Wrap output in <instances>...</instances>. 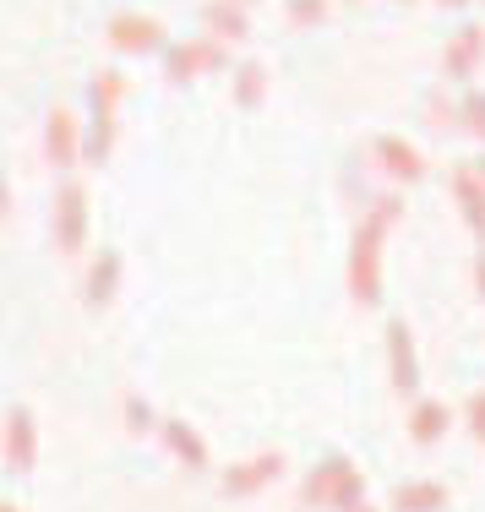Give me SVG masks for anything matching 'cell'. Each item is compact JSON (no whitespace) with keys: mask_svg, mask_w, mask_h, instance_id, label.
I'll use <instances>...</instances> for the list:
<instances>
[{"mask_svg":"<svg viewBox=\"0 0 485 512\" xmlns=\"http://www.w3.org/2000/svg\"><path fill=\"white\" fill-rule=\"evenodd\" d=\"M0 512H17V507H6V502H0Z\"/></svg>","mask_w":485,"mask_h":512,"instance_id":"obj_29","label":"cell"},{"mask_svg":"<svg viewBox=\"0 0 485 512\" xmlns=\"http://www.w3.org/2000/svg\"><path fill=\"white\" fill-rule=\"evenodd\" d=\"M475 175H480V180H485V153H480V158H475Z\"/></svg>","mask_w":485,"mask_h":512,"instance_id":"obj_28","label":"cell"},{"mask_svg":"<svg viewBox=\"0 0 485 512\" xmlns=\"http://www.w3.org/2000/svg\"><path fill=\"white\" fill-rule=\"evenodd\" d=\"M164 447L186 463V469H208V442H202L186 420H164Z\"/></svg>","mask_w":485,"mask_h":512,"instance_id":"obj_16","label":"cell"},{"mask_svg":"<svg viewBox=\"0 0 485 512\" xmlns=\"http://www.w3.org/2000/svg\"><path fill=\"white\" fill-rule=\"evenodd\" d=\"M387 371H393V387L404 398L420 393V360H415V333H409V322H387Z\"/></svg>","mask_w":485,"mask_h":512,"instance_id":"obj_6","label":"cell"},{"mask_svg":"<svg viewBox=\"0 0 485 512\" xmlns=\"http://www.w3.org/2000/svg\"><path fill=\"white\" fill-rule=\"evenodd\" d=\"M398 6H415V0H398Z\"/></svg>","mask_w":485,"mask_h":512,"instance_id":"obj_30","label":"cell"},{"mask_svg":"<svg viewBox=\"0 0 485 512\" xmlns=\"http://www.w3.org/2000/svg\"><path fill=\"white\" fill-rule=\"evenodd\" d=\"M453 202H458V213H464L469 235H475L480 251H485V180L475 175V164L453 169Z\"/></svg>","mask_w":485,"mask_h":512,"instance_id":"obj_9","label":"cell"},{"mask_svg":"<svg viewBox=\"0 0 485 512\" xmlns=\"http://www.w3.org/2000/svg\"><path fill=\"white\" fill-rule=\"evenodd\" d=\"M235 6H251V0H235Z\"/></svg>","mask_w":485,"mask_h":512,"instance_id":"obj_31","label":"cell"},{"mask_svg":"<svg viewBox=\"0 0 485 512\" xmlns=\"http://www.w3.org/2000/svg\"><path fill=\"white\" fill-rule=\"evenodd\" d=\"M126 425L131 431H153V409L142 398H126Z\"/></svg>","mask_w":485,"mask_h":512,"instance_id":"obj_24","label":"cell"},{"mask_svg":"<svg viewBox=\"0 0 485 512\" xmlns=\"http://www.w3.org/2000/svg\"><path fill=\"white\" fill-rule=\"evenodd\" d=\"M82 240H88V191H82V180H60V191H55V246L82 251Z\"/></svg>","mask_w":485,"mask_h":512,"instance_id":"obj_4","label":"cell"},{"mask_svg":"<svg viewBox=\"0 0 485 512\" xmlns=\"http://www.w3.org/2000/svg\"><path fill=\"white\" fill-rule=\"evenodd\" d=\"M306 507H338V512H360V496H366V480H360L355 463L344 458H327L322 469H311L306 480Z\"/></svg>","mask_w":485,"mask_h":512,"instance_id":"obj_2","label":"cell"},{"mask_svg":"<svg viewBox=\"0 0 485 512\" xmlns=\"http://www.w3.org/2000/svg\"><path fill=\"white\" fill-rule=\"evenodd\" d=\"M442 507H447L442 480H409L393 491V512H442Z\"/></svg>","mask_w":485,"mask_h":512,"instance_id":"obj_15","label":"cell"},{"mask_svg":"<svg viewBox=\"0 0 485 512\" xmlns=\"http://www.w3.org/2000/svg\"><path fill=\"white\" fill-rule=\"evenodd\" d=\"M360 512H371V507H360Z\"/></svg>","mask_w":485,"mask_h":512,"instance_id":"obj_32","label":"cell"},{"mask_svg":"<svg viewBox=\"0 0 485 512\" xmlns=\"http://www.w3.org/2000/svg\"><path fill=\"white\" fill-rule=\"evenodd\" d=\"M447 425H453V414H447V404H436V398H426V404H415V414H409V436H415L420 447L442 442Z\"/></svg>","mask_w":485,"mask_h":512,"instance_id":"obj_17","label":"cell"},{"mask_svg":"<svg viewBox=\"0 0 485 512\" xmlns=\"http://www.w3.org/2000/svg\"><path fill=\"white\" fill-rule=\"evenodd\" d=\"M33 453H39V442H33V414L11 409L6 414V463L11 469H33Z\"/></svg>","mask_w":485,"mask_h":512,"instance_id":"obj_14","label":"cell"},{"mask_svg":"<svg viewBox=\"0 0 485 512\" xmlns=\"http://www.w3.org/2000/svg\"><path fill=\"white\" fill-rule=\"evenodd\" d=\"M115 284H120V256L115 251H99L88 267V278H82V300H88L93 311H104L109 300H115Z\"/></svg>","mask_w":485,"mask_h":512,"instance_id":"obj_13","label":"cell"},{"mask_svg":"<svg viewBox=\"0 0 485 512\" xmlns=\"http://www.w3.org/2000/svg\"><path fill=\"white\" fill-rule=\"evenodd\" d=\"M262 99H268V71H262L257 60H240V66H235V104L240 109H257Z\"/></svg>","mask_w":485,"mask_h":512,"instance_id":"obj_18","label":"cell"},{"mask_svg":"<svg viewBox=\"0 0 485 512\" xmlns=\"http://www.w3.org/2000/svg\"><path fill=\"white\" fill-rule=\"evenodd\" d=\"M475 289H480V300H485V251L475 256Z\"/></svg>","mask_w":485,"mask_h":512,"instance_id":"obj_25","label":"cell"},{"mask_svg":"<svg viewBox=\"0 0 485 512\" xmlns=\"http://www.w3.org/2000/svg\"><path fill=\"white\" fill-rule=\"evenodd\" d=\"M109 148H115V115H93L88 126H82V158H88V164H104Z\"/></svg>","mask_w":485,"mask_h":512,"instance_id":"obj_19","label":"cell"},{"mask_svg":"<svg viewBox=\"0 0 485 512\" xmlns=\"http://www.w3.org/2000/svg\"><path fill=\"white\" fill-rule=\"evenodd\" d=\"M458 131L475 137V142H485V93L480 88H469L464 104H458Z\"/></svg>","mask_w":485,"mask_h":512,"instance_id":"obj_21","label":"cell"},{"mask_svg":"<svg viewBox=\"0 0 485 512\" xmlns=\"http://www.w3.org/2000/svg\"><path fill=\"white\" fill-rule=\"evenodd\" d=\"M208 71H224V44L218 39H191V44H169L164 50V77L169 82H197Z\"/></svg>","mask_w":485,"mask_h":512,"instance_id":"obj_5","label":"cell"},{"mask_svg":"<svg viewBox=\"0 0 485 512\" xmlns=\"http://www.w3.org/2000/svg\"><path fill=\"white\" fill-rule=\"evenodd\" d=\"M202 22H208V39H218V44H246V33H251L246 6H235V0H208Z\"/></svg>","mask_w":485,"mask_h":512,"instance_id":"obj_12","label":"cell"},{"mask_svg":"<svg viewBox=\"0 0 485 512\" xmlns=\"http://www.w3.org/2000/svg\"><path fill=\"white\" fill-rule=\"evenodd\" d=\"M464 420H469V436H475V442H485V393H475L464 404Z\"/></svg>","mask_w":485,"mask_h":512,"instance_id":"obj_23","label":"cell"},{"mask_svg":"<svg viewBox=\"0 0 485 512\" xmlns=\"http://www.w3.org/2000/svg\"><path fill=\"white\" fill-rule=\"evenodd\" d=\"M480 60H485V28H458L453 39H447V50H442V77H453V82H469L480 71Z\"/></svg>","mask_w":485,"mask_h":512,"instance_id":"obj_7","label":"cell"},{"mask_svg":"<svg viewBox=\"0 0 485 512\" xmlns=\"http://www.w3.org/2000/svg\"><path fill=\"white\" fill-rule=\"evenodd\" d=\"M6 207H11V191H6V175H0V218H6Z\"/></svg>","mask_w":485,"mask_h":512,"instance_id":"obj_26","label":"cell"},{"mask_svg":"<svg viewBox=\"0 0 485 512\" xmlns=\"http://www.w3.org/2000/svg\"><path fill=\"white\" fill-rule=\"evenodd\" d=\"M284 11H289L295 28H317V22L327 17V0H284Z\"/></svg>","mask_w":485,"mask_h":512,"instance_id":"obj_22","label":"cell"},{"mask_svg":"<svg viewBox=\"0 0 485 512\" xmlns=\"http://www.w3.org/2000/svg\"><path fill=\"white\" fill-rule=\"evenodd\" d=\"M436 6H447V11H464V6H469V0H436Z\"/></svg>","mask_w":485,"mask_h":512,"instance_id":"obj_27","label":"cell"},{"mask_svg":"<svg viewBox=\"0 0 485 512\" xmlns=\"http://www.w3.org/2000/svg\"><path fill=\"white\" fill-rule=\"evenodd\" d=\"M44 153L55 169H71L82 158V131L71 120V109H50V126H44Z\"/></svg>","mask_w":485,"mask_h":512,"instance_id":"obj_11","label":"cell"},{"mask_svg":"<svg viewBox=\"0 0 485 512\" xmlns=\"http://www.w3.org/2000/svg\"><path fill=\"white\" fill-rule=\"evenodd\" d=\"M109 44H115L120 55H159L169 44L164 22L159 17H142V11H120V17H109Z\"/></svg>","mask_w":485,"mask_h":512,"instance_id":"obj_3","label":"cell"},{"mask_svg":"<svg viewBox=\"0 0 485 512\" xmlns=\"http://www.w3.org/2000/svg\"><path fill=\"white\" fill-rule=\"evenodd\" d=\"M398 218H404V202L398 197H382L366 218H360L355 246H349V295H355V306H377V295H382V240Z\"/></svg>","mask_w":485,"mask_h":512,"instance_id":"obj_1","label":"cell"},{"mask_svg":"<svg viewBox=\"0 0 485 512\" xmlns=\"http://www.w3.org/2000/svg\"><path fill=\"white\" fill-rule=\"evenodd\" d=\"M120 93H126V82H120V71H99V77H93V88H88V104H93V115H115Z\"/></svg>","mask_w":485,"mask_h":512,"instance_id":"obj_20","label":"cell"},{"mask_svg":"<svg viewBox=\"0 0 485 512\" xmlns=\"http://www.w3.org/2000/svg\"><path fill=\"white\" fill-rule=\"evenodd\" d=\"M278 474H284V453H257L251 463H235V469L224 474V496H251V491H262V485H273Z\"/></svg>","mask_w":485,"mask_h":512,"instance_id":"obj_10","label":"cell"},{"mask_svg":"<svg viewBox=\"0 0 485 512\" xmlns=\"http://www.w3.org/2000/svg\"><path fill=\"white\" fill-rule=\"evenodd\" d=\"M377 164H382V175L387 180H398V186H415L420 175H426V158H420L415 142H404V137H377Z\"/></svg>","mask_w":485,"mask_h":512,"instance_id":"obj_8","label":"cell"}]
</instances>
